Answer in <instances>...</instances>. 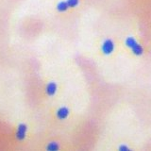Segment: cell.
I'll return each instance as SVG.
<instances>
[{"mask_svg": "<svg viewBox=\"0 0 151 151\" xmlns=\"http://www.w3.org/2000/svg\"><path fill=\"white\" fill-rule=\"evenodd\" d=\"M114 148L118 151H131L133 150V147L131 146V145L129 143V142H120L118 143Z\"/></svg>", "mask_w": 151, "mask_h": 151, "instance_id": "cell-8", "label": "cell"}, {"mask_svg": "<svg viewBox=\"0 0 151 151\" xmlns=\"http://www.w3.org/2000/svg\"><path fill=\"white\" fill-rule=\"evenodd\" d=\"M60 91V83L55 79H48L46 80L42 87V93L45 98L52 99L56 97Z\"/></svg>", "mask_w": 151, "mask_h": 151, "instance_id": "cell-5", "label": "cell"}, {"mask_svg": "<svg viewBox=\"0 0 151 151\" xmlns=\"http://www.w3.org/2000/svg\"><path fill=\"white\" fill-rule=\"evenodd\" d=\"M55 9H56V12L59 13H66L67 12H69L71 9L66 0H60V1L56 3Z\"/></svg>", "mask_w": 151, "mask_h": 151, "instance_id": "cell-6", "label": "cell"}, {"mask_svg": "<svg viewBox=\"0 0 151 151\" xmlns=\"http://www.w3.org/2000/svg\"><path fill=\"white\" fill-rule=\"evenodd\" d=\"M124 45L135 57H141L145 54V47L134 36H127L124 40Z\"/></svg>", "mask_w": 151, "mask_h": 151, "instance_id": "cell-2", "label": "cell"}, {"mask_svg": "<svg viewBox=\"0 0 151 151\" xmlns=\"http://www.w3.org/2000/svg\"><path fill=\"white\" fill-rule=\"evenodd\" d=\"M30 132V127L28 125V123L26 121L18 122L14 127L13 130V136L14 140L17 143H25L27 140L28 136H29Z\"/></svg>", "mask_w": 151, "mask_h": 151, "instance_id": "cell-3", "label": "cell"}, {"mask_svg": "<svg viewBox=\"0 0 151 151\" xmlns=\"http://www.w3.org/2000/svg\"><path fill=\"white\" fill-rule=\"evenodd\" d=\"M61 149V144L60 142L56 141V140H52L47 142L46 145H45V150L46 151H58Z\"/></svg>", "mask_w": 151, "mask_h": 151, "instance_id": "cell-7", "label": "cell"}, {"mask_svg": "<svg viewBox=\"0 0 151 151\" xmlns=\"http://www.w3.org/2000/svg\"><path fill=\"white\" fill-rule=\"evenodd\" d=\"M66 1H67L70 9L77 8L78 6V4H79V0H66Z\"/></svg>", "mask_w": 151, "mask_h": 151, "instance_id": "cell-9", "label": "cell"}, {"mask_svg": "<svg viewBox=\"0 0 151 151\" xmlns=\"http://www.w3.org/2000/svg\"><path fill=\"white\" fill-rule=\"evenodd\" d=\"M117 50V42L111 37H107L100 42L98 45V53L102 57H111Z\"/></svg>", "mask_w": 151, "mask_h": 151, "instance_id": "cell-1", "label": "cell"}, {"mask_svg": "<svg viewBox=\"0 0 151 151\" xmlns=\"http://www.w3.org/2000/svg\"><path fill=\"white\" fill-rule=\"evenodd\" d=\"M72 114V108L68 104H61L54 108L52 111V117L57 122L67 121Z\"/></svg>", "mask_w": 151, "mask_h": 151, "instance_id": "cell-4", "label": "cell"}]
</instances>
